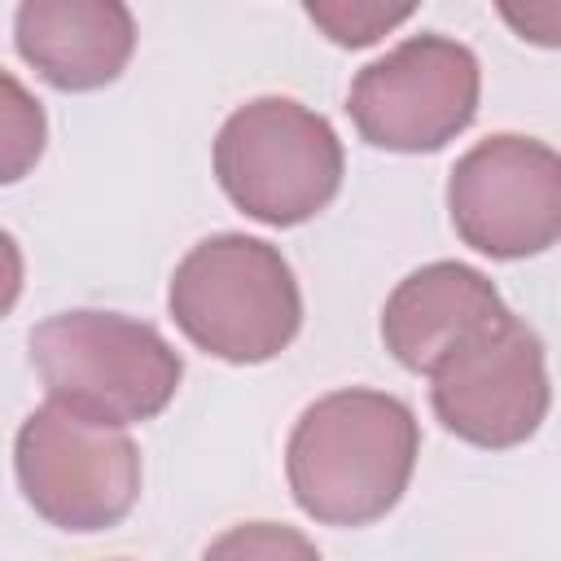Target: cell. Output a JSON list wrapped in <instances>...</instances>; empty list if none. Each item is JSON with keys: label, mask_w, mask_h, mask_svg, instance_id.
I'll return each mask as SVG.
<instances>
[{"label": "cell", "mask_w": 561, "mask_h": 561, "mask_svg": "<svg viewBox=\"0 0 561 561\" xmlns=\"http://www.w3.org/2000/svg\"><path fill=\"white\" fill-rule=\"evenodd\" d=\"M421 430L412 408L386 390H333L302 408L285 447L298 508L324 526L386 517L412 482Z\"/></svg>", "instance_id": "6da1fadb"}, {"label": "cell", "mask_w": 561, "mask_h": 561, "mask_svg": "<svg viewBox=\"0 0 561 561\" xmlns=\"http://www.w3.org/2000/svg\"><path fill=\"white\" fill-rule=\"evenodd\" d=\"M167 307L197 351L228 364H263L302 329V294L289 259L245 232L197 241L171 276Z\"/></svg>", "instance_id": "7a4b0ae2"}, {"label": "cell", "mask_w": 561, "mask_h": 561, "mask_svg": "<svg viewBox=\"0 0 561 561\" xmlns=\"http://www.w3.org/2000/svg\"><path fill=\"white\" fill-rule=\"evenodd\" d=\"M31 364L53 403L96 425L153 421L180 390L171 342L118 311H57L31 329Z\"/></svg>", "instance_id": "3957f363"}, {"label": "cell", "mask_w": 561, "mask_h": 561, "mask_svg": "<svg viewBox=\"0 0 561 561\" xmlns=\"http://www.w3.org/2000/svg\"><path fill=\"white\" fill-rule=\"evenodd\" d=\"M342 167L333 123L294 96H254L215 136L219 188L237 210L272 228L320 215L342 188Z\"/></svg>", "instance_id": "277c9868"}, {"label": "cell", "mask_w": 561, "mask_h": 561, "mask_svg": "<svg viewBox=\"0 0 561 561\" xmlns=\"http://www.w3.org/2000/svg\"><path fill=\"white\" fill-rule=\"evenodd\" d=\"M13 469L26 504L61 530H110L140 500V447L114 425L75 416L61 403L35 408L13 438Z\"/></svg>", "instance_id": "5b68a950"}, {"label": "cell", "mask_w": 561, "mask_h": 561, "mask_svg": "<svg viewBox=\"0 0 561 561\" xmlns=\"http://www.w3.org/2000/svg\"><path fill=\"white\" fill-rule=\"evenodd\" d=\"M482 70L469 44L425 31L368 61L346 96L359 136L390 153H434L478 114Z\"/></svg>", "instance_id": "8992f818"}, {"label": "cell", "mask_w": 561, "mask_h": 561, "mask_svg": "<svg viewBox=\"0 0 561 561\" xmlns=\"http://www.w3.org/2000/svg\"><path fill=\"white\" fill-rule=\"evenodd\" d=\"M451 228L486 259H530L561 241V153L500 131L478 140L447 180Z\"/></svg>", "instance_id": "52a82bcc"}, {"label": "cell", "mask_w": 561, "mask_h": 561, "mask_svg": "<svg viewBox=\"0 0 561 561\" xmlns=\"http://www.w3.org/2000/svg\"><path fill=\"white\" fill-rule=\"evenodd\" d=\"M430 381V403L443 430L486 451L526 443L552 403L543 342L517 316L456 351Z\"/></svg>", "instance_id": "ba28073f"}, {"label": "cell", "mask_w": 561, "mask_h": 561, "mask_svg": "<svg viewBox=\"0 0 561 561\" xmlns=\"http://www.w3.org/2000/svg\"><path fill=\"white\" fill-rule=\"evenodd\" d=\"M513 311L469 263H425L394 285L381 307V342L408 368L434 377L456 351L504 324Z\"/></svg>", "instance_id": "9c48e42d"}, {"label": "cell", "mask_w": 561, "mask_h": 561, "mask_svg": "<svg viewBox=\"0 0 561 561\" xmlns=\"http://www.w3.org/2000/svg\"><path fill=\"white\" fill-rule=\"evenodd\" d=\"M13 44L53 88L92 92L114 83L131 61L136 18L118 0H22Z\"/></svg>", "instance_id": "30bf717a"}, {"label": "cell", "mask_w": 561, "mask_h": 561, "mask_svg": "<svg viewBox=\"0 0 561 561\" xmlns=\"http://www.w3.org/2000/svg\"><path fill=\"white\" fill-rule=\"evenodd\" d=\"M202 561H324V557L294 526H280V522H245V526L224 530L202 552Z\"/></svg>", "instance_id": "8fae6325"}, {"label": "cell", "mask_w": 561, "mask_h": 561, "mask_svg": "<svg viewBox=\"0 0 561 561\" xmlns=\"http://www.w3.org/2000/svg\"><path fill=\"white\" fill-rule=\"evenodd\" d=\"M307 18L342 48H364L373 39H381L390 26L412 18V4L386 9V4H346V0H307Z\"/></svg>", "instance_id": "7c38bea8"}, {"label": "cell", "mask_w": 561, "mask_h": 561, "mask_svg": "<svg viewBox=\"0 0 561 561\" xmlns=\"http://www.w3.org/2000/svg\"><path fill=\"white\" fill-rule=\"evenodd\" d=\"M4 92H9V110H4V180H18L26 171L31 158H39L44 149V114L35 101H26L22 83L13 75H4Z\"/></svg>", "instance_id": "4fadbf2b"}, {"label": "cell", "mask_w": 561, "mask_h": 561, "mask_svg": "<svg viewBox=\"0 0 561 561\" xmlns=\"http://www.w3.org/2000/svg\"><path fill=\"white\" fill-rule=\"evenodd\" d=\"M500 18L530 44H543V48H561V4H500Z\"/></svg>", "instance_id": "5bb4252c"}]
</instances>
